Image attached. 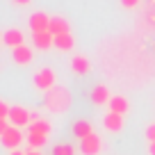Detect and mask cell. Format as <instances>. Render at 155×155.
Returning <instances> with one entry per match:
<instances>
[{
	"mask_svg": "<svg viewBox=\"0 0 155 155\" xmlns=\"http://www.w3.org/2000/svg\"><path fill=\"white\" fill-rule=\"evenodd\" d=\"M0 139H2V146L5 148H9V150H16L21 144H23L28 137H23V132H21V128H16V126H7L5 130L0 132Z\"/></svg>",
	"mask_w": 155,
	"mask_h": 155,
	"instance_id": "3",
	"label": "cell"
},
{
	"mask_svg": "<svg viewBox=\"0 0 155 155\" xmlns=\"http://www.w3.org/2000/svg\"><path fill=\"white\" fill-rule=\"evenodd\" d=\"M28 23H30L32 34H37V32H48V28H50V16L46 14V12H34V14L28 18Z\"/></svg>",
	"mask_w": 155,
	"mask_h": 155,
	"instance_id": "4",
	"label": "cell"
},
{
	"mask_svg": "<svg viewBox=\"0 0 155 155\" xmlns=\"http://www.w3.org/2000/svg\"><path fill=\"white\" fill-rule=\"evenodd\" d=\"M32 57H34L32 48H30V46H25V44L12 50V59H14V64H18V66H25V64H30V62H32Z\"/></svg>",
	"mask_w": 155,
	"mask_h": 155,
	"instance_id": "9",
	"label": "cell"
},
{
	"mask_svg": "<svg viewBox=\"0 0 155 155\" xmlns=\"http://www.w3.org/2000/svg\"><path fill=\"white\" fill-rule=\"evenodd\" d=\"M9 155H25V153H21V150H18V148H16V150H12V153H9Z\"/></svg>",
	"mask_w": 155,
	"mask_h": 155,
	"instance_id": "24",
	"label": "cell"
},
{
	"mask_svg": "<svg viewBox=\"0 0 155 155\" xmlns=\"http://www.w3.org/2000/svg\"><path fill=\"white\" fill-rule=\"evenodd\" d=\"M148 155H155V141H150V144H148Z\"/></svg>",
	"mask_w": 155,
	"mask_h": 155,
	"instance_id": "23",
	"label": "cell"
},
{
	"mask_svg": "<svg viewBox=\"0 0 155 155\" xmlns=\"http://www.w3.org/2000/svg\"><path fill=\"white\" fill-rule=\"evenodd\" d=\"M30 144V148L32 150H39L44 148L46 144H48V135H39V132H28V139H25Z\"/></svg>",
	"mask_w": 155,
	"mask_h": 155,
	"instance_id": "18",
	"label": "cell"
},
{
	"mask_svg": "<svg viewBox=\"0 0 155 155\" xmlns=\"http://www.w3.org/2000/svg\"><path fill=\"white\" fill-rule=\"evenodd\" d=\"M25 155H41L39 150H30V153H25Z\"/></svg>",
	"mask_w": 155,
	"mask_h": 155,
	"instance_id": "25",
	"label": "cell"
},
{
	"mask_svg": "<svg viewBox=\"0 0 155 155\" xmlns=\"http://www.w3.org/2000/svg\"><path fill=\"white\" fill-rule=\"evenodd\" d=\"M32 82H34V87L41 89V91H50L53 87H57V75H55L53 68L46 66V68H41V71L34 73Z\"/></svg>",
	"mask_w": 155,
	"mask_h": 155,
	"instance_id": "2",
	"label": "cell"
},
{
	"mask_svg": "<svg viewBox=\"0 0 155 155\" xmlns=\"http://www.w3.org/2000/svg\"><path fill=\"white\" fill-rule=\"evenodd\" d=\"M9 123L16 128H23V126H30L32 123V112H28L25 107H12V114H9Z\"/></svg>",
	"mask_w": 155,
	"mask_h": 155,
	"instance_id": "5",
	"label": "cell"
},
{
	"mask_svg": "<svg viewBox=\"0 0 155 155\" xmlns=\"http://www.w3.org/2000/svg\"><path fill=\"white\" fill-rule=\"evenodd\" d=\"M50 121L48 119H41V116L32 114V123H30V132H39V135H50Z\"/></svg>",
	"mask_w": 155,
	"mask_h": 155,
	"instance_id": "15",
	"label": "cell"
},
{
	"mask_svg": "<svg viewBox=\"0 0 155 155\" xmlns=\"http://www.w3.org/2000/svg\"><path fill=\"white\" fill-rule=\"evenodd\" d=\"M53 155H75V148L71 144H57L53 148Z\"/></svg>",
	"mask_w": 155,
	"mask_h": 155,
	"instance_id": "19",
	"label": "cell"
},
{
	"mask_svg": "<svg viewBox=\"0 0 155 155\" xmlns=\"http://www.w3.org/2000/svg\"><path fill=\"white\" fill-rule=\"evenodd\" d=\"M146 139H148V144L155 141V123H150V126L146 128Z\"/></svg>",
	"mask_w": 155,
	"mask_h": 155,
	"instance_id": "20",
	"label": "cell"
},
{
	"mask_svg": "<svg viewBox=\"0 0 155 155\" xmlns=\"http://www.w3.org/2000/svg\"><path fill=\"white\" fill-rule=\"evenodd\" d=\"M32 44L37 50H50L55 46V37L50 32H37L32 34Z\"/></svg>",
	"mask_w": 155,
	"mask_h": 155,
	"instance_id": "11",
	"label": "cell"
},
{
	"mask_svg": "<svg viewBox=\"0 0 155 155\" xmlns=\"http://www.w3.org/2000/svg\"><path fill=\"white\" fill-rule=\"evenodd\" d=\"M2 44L7 46V48H18V46H23L25 44V34H23V30H18V28H9V30H5V34H2Z\"/></svg>",
	"mask_w": 155,
	"mask_h": 155,
	"instance_id": "7",
	"label": "cell"
},
{
	"mask_svg": "<svg viewBox=\"0 0 155 155\" xmlns=\"http://www.w3.org/2000/svg\"><path fill=\"white\" fill-rule=\"evenodd\" d=\"M12 2H14V5H18V7H25V5H30L32 0H12Z\"/></svg>",
	"mask_w": 155,
	"mask_h": 155,
	"instance_id": "22",
	"label": "cell"
},
{
	"mask_svg": "<svg viewBox=\"0 0 155 155\" xmlns=\"http://www.w3.org/2000/svg\"><path fill=\"white\" fill-rule=\"evenodd\" d=\"M103 126H105V130H110V132H119L123 128V114L107 112L105 119H103Z\"/></svg>",
	"mask_w": 155,
	"mask_h": 155,
	"instance_id": "13",
	"label": "cell"
},
{
	"mask_svg": "<svg viewBox=\"0 0 155 155\" xmlns=\"http://www.w3.org/2000/svg\"><path fill=\"white\" fill-rule=\"evenodd\" d=\"M103 148V141L101 137L96 135V132H91L89 137H84L82 141H80V150H82V155H98Z\"/></svg>",
	"mask_w": 155,
	"mask_h": 155,
	"instance_id": "6",
	"label": "cell"
},
{
	"mask_svg": "<svg viewBox=\"0 0 155 155\" xmlns=\"http://www.w3.org/2000/svg\"><path fill=\"white\" fill-rule=\"evenodd\" d=\"M68 68H71L75 75H84V73L91 71V62H89L84 55H73L71 62H68Z\"/></svg>",
	"mask_w": 155,
	"mask_h": 155,
	"instance_id": "8",
	"label": "cell"
},
{
	"mask_svg": "<svg viewBox=\"0 0 155 155\" xmlns=\"http://www.w3.org/2000/svg\"><path fill=\"white\" fill-rule=\"evenodd\" d=\"M46 110L48 112H55V114H62V112L68 110V105H71V94H68L66 87H62V84H57V87H53L50 91H46Z\"/></svg>",
	"mask_w": 155,
	"mask_h": 155,
	"instance_id": "1",
	"label": "cell"
},
{
	"mask_svg": "<svg viewBox=\"0 0 155 155\" xmlns=\"http://www.w3.org/2000/svg\"><path fill=\"white\" fill-rule=\"evenodd\" d=\"M128 110H130V103H128L123 96H112V101H110V112H116V114H126Z\"/></svg>",
	"mask_w": 155,
	"mask_h": 155,
	"instance_id": "17",
	"label": "cell"
},
{
	"mask_svg": "<svg viewBox=\"0 0 155 155\" xmlns=\"http://www.w3.org/2000/svg\"><path fill=\"white\" fill-rule=\"evenodd\" d=\"M48 32L53 34V37L68 34V32H71V25H68V21L64 18V16H50V28H48Z\"/></svg>",
	"mask_w": 155,
	"mask_h": 155,
	"instance_id": "10",
	"label": "cell"
},
{
	"mask_svg": "<svg viewBox=\"0 0 155 155\" xmlns=\"http://www.w3.org/2000/svg\"><path fill=\"white\" fill-rule=\"evenodd\" d=\"M121 5L126 7V9H132V7L139 5V0H121Z\"/></svg>",
	"mask_w": 155,
	"mask_h": 155,
	"instance_id": "21",
	"label": "cell"
},
{
	"mask_svg": "<svg viewBox=\"0 0 155 155\" xmlns=\"http://www.w3.org/2000/svg\"><path fill=\"white\" fill-rule=\"evenodd\" d=\"M112 96H110V89L105 87V84H96V87L91 89V103L94 105H110Z\"/></svg>",
	"mask_w": 155,
	"mask_h": 155,
	"instance_id": "12",
	"label": "cell"
},
{
	"mask_svg": "<svg viewBox=\"0 0 155 155\" xmlns=\"http://www.w3.org/2000/svg\"><path fill=\"white\" fill-rule=\"evenodd\" d=\"M71 132H73V137H75V139L82 141L84 137H89V135L94 132L91 121H87V119H80V121H75V123H73V128H71Z\"/></svg>",
	"mask_w": 155,
	"mask_h": 155,
	"instance_id": "14",
	"label": "cell"
},
{
	"mask_svg": "<svg viewBox=\"0 0 155 155\" xmlns=\"http://www.w3.org/2000/svg\"><path fill=\"white\" fill-rule=\"evenodd\" d=\"M73 46H75V39H73V34H59V37H55V48L62 50V53H68V50H73Z\"/></svg>",
	"mask_w": 155,
	"mask_h": 155,
	"instance_id": "16",
	"label": "cell"
}]
</instances>
